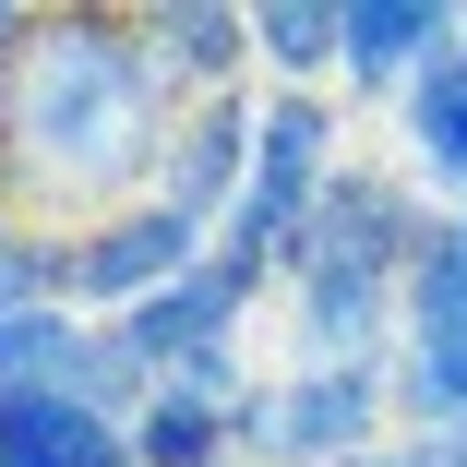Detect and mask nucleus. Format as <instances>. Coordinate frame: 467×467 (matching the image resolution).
<instances>
[{
    "instance_id": "13",
    "label": "nucleus",
    "mask_w": 467,
    "mask_h": 467,
    "mask_svg": "<svg viewBox=\"0 0 467 467\" xmlns=\"http://www.w3.org/2000/svg\"><path fill=\"white\" fill-rule=\"evenodd\" d=\"M132 455H144V467H240V431H228L216 408H192V396H156V408L132 420Z\"/></svg>"
},
{
    "instance_id": "10",
    "label": "nucleus",
    "mask_w": 467,
    "mask_h": 467,
    "mask_svg": "<svg viewBox=\"0 0 467 467\" xmlns=\"http://www.w3.org/2000/svg\"><path fill=\"white\" fill-rule=\"evenodd\" d=\"M336 36H348V0H264L252 13L264 84H300V97H336Z\"/></svg>"
},
{
    "instance_id": "12",
    "label": "nucleus",
    "mask_w": 467,
    "mask_h": 467,
    "mask_svg": "<svg viewBox=\"0 0 467 467\" xmlns=\"http://www.w3.org/2000/svg\"><path fill=\"white\" fill-rule=\"evenodd\" d=\"M0 312H72V240L0 204Z\"/></svg>"
},
{
    "instance_id": "9",
    "label": "nucleus",
    "mask_w": 467,
    "mask_h": 467,
    "mask_svg": "<svg viewBox=\"0 0 467 467\" xmlns=\"http://www.w3.org/2000/svg\"><path fill=\"white\" fill-rule=\"evenodd\" d=\"M0 467H144V455L97 408H72L48 384H0Z\"/></svg>"
},
{
    "instance_id": "6",
    "label": "nucleus",
    "mask_w": 467,
    "mask_h": 467,
    "mask_svg": "<svg viewBox=\"0 0 467 467\" xmlns=\"http://www.w3.org/2000/svg\"><path fill=\"white\" fill-rule=\"evenodd\" d=\"M132 36H144L156 84L180 97V120L216 109V97H264V60H252V13H240V0H132Z\"/></svg>"
},
{
    "instance_id": "1",
    "label": "nucleus",
    "mask_w": 467,
    "mask_h": 467,
    "mask_svg": "<svg viewBox=\"0 0 467 467\" xmlns=\"http://www.w3.org/2000/svg\"><path fill=\"white\" fill-rule=\"evenodd\" d=\"M180 144V97L156 84L132 13L109 0H25L0 48V204L84 240L97 216L144 204Z\"/></svg>"
},
{
    "instance_id": "14",
    "label": "nucleus",
    "mask_w": 467,
    "mask_h": 467,
    "mask_svg": "<svg viewBox=\"0 0 467 467\" xmlns=\"http://www.w3.org/2000/svg\"><path fill=\"white\" fill-rule=\"evenodd\" d=\"M420 467H467V420H455V431H431V443H420Z\"/></svg>"
},
{
    "instance_id": "7",
    "label": "nucleus",
    "mask_w": 467,
    "mask_h": 467,
    "mask_svg": "<svg viewBox=\"0 0 467 467\" xmlns=\"http://www.w3.org/2000/svg\"><path fill=\"white\" fill-rule=\"evenodd\" d=\"M467 48V13H443V0H348V36H336V97H359V109H408V84L431 72V60H455Z\"/></svg>"
},
{
    "instance_id": "8",
    "label": "nucleus",
    "mask_w": 467,
    "mask_h": 467,
    "mask_svg": "<svg viewBox=\"0 0 467 467\" xmlns=\"http://www.w3.org/2000/svg\"><path fill=\"white\" fill-rule=\"evenodd\" d=\"M240 192H252V97H216V109L180 120V144H168V168H156V204L192 216V228L216 240V228L240 216Z\"/></svg>"
},
{
    "instance_id": "17",
    "label": "nucleus",
    "mask_w": 467,
    "mask_h": 467,
    "mask_svg": "<svg viewBox=\"0 0 467 467\" xmlns=\"http://www.w3.org/2000/svg\"><path fill=\"white\" fill-rule=\"evenodd\" d=\"M455 60H467V48H455Z\"/></svg>"
},
{
    "instance_id": "3",
    "label": "nucleus",
    "mask_w": 467,
    "mask_h": 467,
    "mask_svg": "<svg viewBox=\"0 0 467 467\" xmlns=\"http://www.w3.org/2000/svg\"><path fill=\"white\" fill-rule=\"evenodd\" d=\"M228 431H240V467H348V455L408 443V431H396V371H359V359L264 371Z\"/></svg>"
},
{
    "instance_id": "16",
    "label": "nucleus",
    "mask_w": 467,
    "mask_h": 467,
    "mask_svg": "<svg viewBox=\"0 0 467 467\" xmlns=\"http://www.w3.org/2000/svg\"><path fill=\"white\" fill-rule=\"evenodd\" d=\"M13 36H25V0H0V48H13Z\"/></svg>"
},
{
    "instance_id": "2",
    "label": "nucleus",
    "mask_w": 467,
    "mask_h": 467,
    "mask_svg": "<svg viewBox=\"0 0 467 467\" xmlns=\"http://www.w3.org/2000/svg\"><path fill=\"white\" fill-rule=\"evenodd\" d=\"M443 204L420 180H384V168H336L324 216L288 240V324H300V359H359V371H396L408 348V275L431 252Z\"/></svg>"
},
{
    "instance_id": "4",
    "label": "nucleus",
    "mask_w": 467,
    "mask_h": 467,
    "mask_svg": "<svg viewBox=\"0 0 467 467\" xmlns=\"http://www.w3.org/2000/svg\"><path fill=\"white\" fill-rule=\"evenodd\" d=\"M336 97H300V84H264L252 97V192H240V216L275 240V264H288V240L324 216V192H336Z\"/></svg>"
},
{
    "instance_id": "11",
    "label": "nucleus",
    "mask_w": 467,
    "mask_h": 467,
    "mask_svg": "<svg viewBox=\"0 0 467 467\" xmlns=\"http://www.w3.org/2000/svg\"><path fill=\"white\" fill-rule=\"evenodd\" d=\"M396 132H408V156H420L431 192H443V204H467V60H431V72L408 84Z\"/></svg>"
},
{
    "instance_id": "15",
    "label": "nucleus",
    "mask_w": 467,
    "mask_h": 467,
    "mask_svg": "<svg viewBox=\"0 0 467 467\" xmlns=\"http://www.w3.org/2000/svg\"><path fill=\"white\" fill-rule=\"evenodd\" d=\"M348 467H420V443H384V455H348Z\"/></svg>"
},
{
    "instance_id": "5",
    "label": "nucleus",
    "mask_w": 467,
    "mask_h": 467,
    "mask_svg": "<svg viewBox=\"0 0 467 467\" xmlns=\"http://www.w3.org/2000/svg\"><path fill=\"white\" fill-rule=\"evenodd\" d=\"M204 252H216V240H204L192 216H168V204L144 192V204H120V216H97V228L72 240V312H84V324H120V312L168 300Z\"/></svg>"
}]
</instances>
